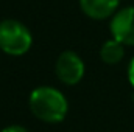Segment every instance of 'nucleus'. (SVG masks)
<instances>
[{
    "label": "nucleus",
    "mask_w": 134,
    "mask_h": 132,
    "mask_svg": "<svg viewBox=\"0 0 134 132\" xmlns=\"http://www.w3.org/2000/svg\"><path fill=\"white\" fill-rule=\"evenodd\" d=\"M30 109L36 118L45 123H59L66 118L69 104L66 97L48 86L34 89L30 95Z\"/></svg>",
    "instance_id": "nucleus-1"
},
{
    "label": "nucleus",
    "mask_w": 134,
    "mask_h": 132,
    "mask_svg": "<svg viewBox=\"0 0 134 132\" xmlns=\"http://www.w3.org/2000/svg\"><path fill=\"white\" fill-rule=\"evenodd\" d=\"M128 79H130L131 86L134 87V58L131 59V62H130V65H128Z\"/></svg>",
    "instance_id": "nucleus-7"
},
{
    "label": "nucleus",
    "mask_w": 134,
    "mask_h": 132,
    "mask_svg": "<svg viewBox=\"0 0 134 132\" xmlns=\"http://www.w3.org/2000/svg\"><path fill=\"white\" fill-rule=\"evenodd\" d=\"M80 6L87 17L103 20L115 13L119 0H80Z\"/></svg>",
    "instance_id": "nucleus-5"
},
{
    "label": "nucleus",
    "mask_w": 134,
    "mask_h": 132,
    "mask_svg": "<svg viewBox=\"0 0 134 132\" xmlns=\"http://www.w3.org/2000/svg\"><path fill=\"white\" fill-rule=\"evenodd\" d=\"M55 71L61 82L75 86L84 76V62L75 51H63L56 61Z\"/></svg>",
    "instance_id": "nucleus-3"
},
{
    "label": "nucleus",
    "mask_w": 134,
    "mask_h": 132,
    "mask_svg": "<svg viewBox=\"0 0 134 132\" xmlns=\"http://www.w3.org/2000/svg\"><path fill=\"white\" fill-rule=\"evenodd\" d=\"M111 34L123 45H134V6L119 11L112 17Z\"/></svg>",
    "instance_id": "nucleus-4"
},
{
    "label": "nucleus",
    "mask_w": 134,
    "mask_h": 132,
    "mask_svg": "<svg viewBox=\"0 0 134 132\" xmlns=\"http://www.w3.org/2000/svg\"><path fill=\"white\" fill-rule=\"evenodd\" d=\"M123 55H125L123 44H122V42H119V40H115V39L104 42V44H103V47H101V50H100L101 61H103V62H106V64H109V65L120 62V61H122V58H123Z\"/></svg>",
    "instance_id": "nucleus-6"
},
{
    "label": "nucleus",
    "mask_w": 134,
    "mask_h": 132,
    "mask_svg": "<svg viewBox=\"0 0 134 132\" xmlns=\"http://www.w3.org/2000/svg\"><path fill=\"white\" fill-rule=\"evenodd\" d=\"M2 132H28L25 128H22V126H8V128H5Z\"/></svg>",
    "instance_id": "nucleus-8"
},
{
    "label": "nucleus",
    "mask_w": 134,
    "mask_h": 132,
    "mask_svg": "<svg viewBox=\"0 0 134 132\" xmlns=\"http://www.w3.org/2000/svg\"><path fill=\"white\" fill-rule=\"evenodd\" d=\"M33 44L30 30L13 19L0 22V50L11 56L25 55Z\"/></svg>",
    "instance_id": "nucleus-2"
}]
</instances>
